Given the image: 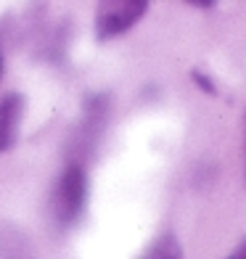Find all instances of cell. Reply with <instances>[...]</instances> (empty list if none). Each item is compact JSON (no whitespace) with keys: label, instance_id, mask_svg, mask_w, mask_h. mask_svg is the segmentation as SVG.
Masks as SVG:
<instances>
[{"label":"cell","instance_id":"cell-1","mask_svg":"<svg viewBox=\"0 0 246 259\" xmlns=\"http://www.w3.org/2000/svg\"><path fill=\"white\" fill-rule=\"evenodd\" d=\"M90 180L82 161H69L61 169L51 193V214L58 228H74L85 214Z\"/></svg>","mask_w":246,"mask_h":259},{"label":"cell","instance_id":"cell-2","mask_svg":"<svg viewBox=\"0 0 246 259\" xmlns=\"http://www.w3.org/2000/svg\"><path fill=\"white\" fill-rule=\"evenodd\" d=\"M148 11V0H98L96 37L101 42L130 32Z\"/></svg>","mask_w":246,"mask_h":259},{"label":"cell","instance_id":"cell-3","mask_svg":"<svg viewBox=\"0 0 246 259\" xmlns=\"http://www.w3.org/2000/svg\"><path fill=\"white\" fill-rule=\"evenodd\" d=\"M109 119V96L96 93L85 98V111H82V124H79V148L90 151L98 143V135L103 133Z\"/></svg>","mask_w":246,"mask_h":259},{"label":"cell","instance_id":"cell-4","mask_svg":"<svg viewBox=\"0 0 246 259\" xmlns=\"http://www.w3.org/2000/svg\"><path fill=\"white\" fill-rule=\"evenodd\" d=\"M21 116H24V98L19 93H8L0 98V154L16 146Z\"/></svg>","mask_w":246,"mask_h":259},{"label":"cell","instance_id":"cell-5","mask_svg":"<svg viewBox=\"0 0 246 259\" xmlns=\"http://www.w3.org/2000/svg\"><path fill=\"white\" fill-rule=\"evenodd\" d=\"M0 259H34V243L14 222H0Z\"/></svg>","mask_w":246,"mask_h":259},{"label":"cell","instance_id":"cell-6","mask_svg":"<svg viewBox=\"0 0 246 259\" xmlns=\"http://www.w3.org/2000/svg\"><path fill=\"white\" fill-rule=\"evenodd\" d=\"M140 259H185V254H183L180 241L175 238L172 233H164V235H159V238L148 246L146 254Z\"/></svg>","mask_w":246,"mask_h":259},{"label":"cell","instance_id":"cell-7","mask_svg":"<svg viewBox=\"0 0 246 259\" xmlns=\"http://www.w3.org/2000/svg\"><path fill=\"white\" fill-rule=\"evenodd\" d=\"M191 77H193L198 90H204L207 96H217V85L212 82V77H209V74H204V72H198V69H196V72H191Z\"/></svg>","mask_w":246,"mask_h":259},{"label":"cell","instance_id":"cell-8","mask_svg":"<svg viewBox=\"0 0 246 259\" xmlns=\"http://www.w3.org/2000/svg\"><path fill=\"white\" fill-rule=\"evenodd\" d=\"M228 259H246V241H241L236 249H233V254H230Z\"/></svg>","mask_w":246,"mask_h":259},{"label":"cell","instance_id":"cell-9","mask_svg":"<svg viewBox=\"0 0 246 259\" xmlns=\"http://www.w3.org/2000/svg\"><path fill=\"white\" fill-rule=\"evenodd\" d=\"M188 6H196V8H212L217 0H185Z\"/></svg>","mask_w":246,"mask_h":259},{"label":"cell","instance_id":"cell-10","mask_svg":"<svg viewBox=\"0 0 246 259\" xmlns=\"http://www.w3.org/2000/svg\"><path fill=\"white\" fill-rule=\"evenodd\" d=\"M3 72H6V58H3V51H0V77H3Z\"/></svg>","mask_w":246,"mask_h":259}]
</instances>
